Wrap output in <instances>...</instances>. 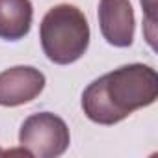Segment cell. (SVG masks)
<instances>
[{
	"mask_svg": "<svg viewBox=\"0 0 158 158\" xmlns=\"http://www.w3.org/2000/svg\"><path fill=\"white\" fill-rule=\"evenodd\" d=\"M141 6L147 13V26L154 30V10H156V0H141Z\"/></svg>",
	"mask_w": 158,
	"mask_h": 158,
	"instance_id": "obj_7",
	"label": "cell"
},
{
	"mask_svg": "<svg viewBox=\"0 0 158 158\" xmlns=\"http://www.w3.org/2000/svg\"><path fill=\"white\" fill-rule=\"evenodd\" d=\"M19 143L30 156L56 158L63 154L71 143V134L65 121L50 112L30 115L19 132Z\"/></svg>",
	"mask_w": 158,
	"mask_h": 158,
	"instance_id": "obj_3",
	"label": "cell"
},
{
	"mask_svg": "<svg viewBox=\"0 0 158 158\" xmlns=\"http://www.w3.org/2000/svg\"><path fill=\"white\" fill-rule=\"evenodd\" d=\"M32 17L30 0H0V37L6 41L23 39L30 32Z\"/></svg>",
	"mask_w": 158,
	"mask_h": 158,
	"instance_id": "obj_6",
	"label": "cell"
},
{
	"mask_svg": "<svg viewBox=\"0 0 158 158\" xmlns=\"http://www.w3.org/2000/svg\"><path fill=\"white\" fill-rule=\"evenodd\" d=\"M156 99V71L143 63H130L93 80L82 93V108L89 121L115 125Z\"/></svg>",
	"mask_w": 158,
	"mask_h": 158,
	"instance_id": "obj_1",
	"label": "cell"
},
{
	"mask_svg": "<svg viewBox=\"0 0 158 158\" xmlns=\"http://www.w3.org/2000/svg\"><path fill=\"white\" fill-rule=\"evenodd\" d=\"M41 47L47 58L58 65L80 60L89 45L86 15L73 4H58L47 11L39 28Z\"/></svg>",
	"mask_w": 158,
	"mask_h": 158,
	"instance_id": "obj_2",
	"label": "cell"
},
{
	"mask_svg": "<svg viewBox=\"0 0 158 158\" xmlns=\"http://www.w3.org/2000/svg\"><path fill=\"white\" fill-rule=\"evenodd\" d=\"M99 24L104 39L114 47H130L134 41V11L128 0H101Z\"/></svg>",
	"mask_w": 158,
	"mask_h": 158,
	"instance_id": "obj_5",
	"label": "cell"
},
{
	"mask_svg": "<svg viewBox=\"0 0 158 158\" xmlns=\"http://www.w3.org/2000/svg\"><path fill=\"white\" fill-rule=\"evenodd\" d=\"M4 154H6V152H4V151H0V156H4Z\"/></svg>",
	"mask_w": 158,
	"mask_h": 158,
	"instance_id": "obj_8",
	"label": "cell"
},
{
	"mask_svg": "<svg viewBox=\"0 0 158 158\" xmlns=\"http://www.w3.org/2000/svg\"><path fill=\"white\" fill-rule=\"evenodd\" d=\"M45 89V74L34 67L19 65L0 73V106H21Z\"/></svg>",
	"mask_w": 158,
	"mask_h": 158,
	"instance_id": "obj_4",
	"label": "cell"
}]
</instances>
